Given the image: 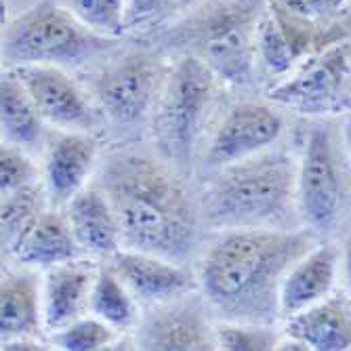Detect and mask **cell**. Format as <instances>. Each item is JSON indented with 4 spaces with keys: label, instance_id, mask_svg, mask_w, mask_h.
<instances>
[{
    "label": "cell",
    "instance_id": "cell-1",
    "mask_svg": "<svg viewBox=\"0 0 351 351\" xmlns=\"http://www.w3.org/2000/svg\"><path fill=\"white\" fill-rule=\"evenodd\" d=\"M315 242L307 228L223 230L200 261V293L223 320L274 324L286 274Z\"/></svg>",
    "mask_w": 351,
    "mask_h": 351
},
{
    "label": "cell",
    "instance_id": "cell-2",
    "mask_svg": "<svg viewBox=\"0 0 351 351\" xmlns=\"http://www.w3.org/2000/svg\"><path fill=\"white\" fill-rule=\"evenodd\" d=\"M177 171L162 156L143 152H116L106 160L97 185L118 215L124 248L179 263L191 257L202 215Z\"/></svg>",
    "mask_w": 351,
    "mask_h": 351
},
{
    "label": "cell",
    "instance_id": "cell-3",
    "mask_svg": "<svg viewBox=\"0 0 351 351\" xmlns=\"http://www.w3.org/2000/svg\"><path fill=\"white\" fill-rule=\"evenodd\" d=\"M269 0H202L137 38L169 57L191 55L230 86L257 80V36Z\"/></svg>",
    "mask_w": 351,
    "mask_h": 351
},
{
    "label": "cell",
    "instance_id": "cell-4",
    "mask_svg": "<svg viewBox=\"0 0 351 351\" xmlns=\"http://www.w3.org/2000/svg\"><path fill=\"white\" fill-rule=\"evenodd\" d=\"M299 162L284 149H265L219 169L200 200L213 230L289 228L297 210Z\"/></svg>",
    "mask_w": 351,
    "mask_h": 351
},
{
    "label": "cell",
    "instance_id": "cell-5",
    "mask_svg": "<svg viewBox=\"0 0 351 351\" xmlns=\"http://www.w3.org/2000/svg\"><path fill=\"white\" fill-rule=\"evenodd\" d=\"M122 45L84 23L61 0H36L3 25L0 55L5 68L57 66L76 70L106 59Z\"/></svg>",
    "mask_w": 351,
    "mask_h": 351
},
{
    "label": "cell",
    "instance_id": "cell-6",
    "mask_svg": "<svg viewBox=\"0 0 351 351\" xmlns=\"http://www.w3.org/2000/svg\"><path fill=\"white\" fill-rule=\"evenodd\" d=\"M171 59L167 84L152 114V133L158 154L175 169H185L191 165L226 82L198 57Z\"/></svg>",
    "mask_w": 351,
    "mask_h": 351
},
{
    "label": "cell",
    "instance_id": "cell-7",
    "mask_svg": "<svg viewBox=\"0 0 351 351\" xmlns=\"http://www.w3.org/2000/svg\"><path fill=\"white\" fill-rule=\"evenodd\" d=\"M173 59L137 38L120 45L88 78V93L99 112L118 126H133L154 114Z\"/></svg>",
    "mask_w": 351,
    "mask_h": 351
},
{
    "label": "cell",
    "instance_id": "cell-8",
    "mask_svg": "<svg viewBox=\"0 0 351 351\" xmlns=\"http://www.w3.org/2000/svg\"><path fill=\"white\" fill-rule=\"evenodd\" d=\"M267 99L307 118L351 112V40H337L307 55L267 90Z\"/></svg>",
    "mask_w": 351,
    "mask_h": 351
},
{
    "label": "cell",
    "instance_id": "cell-9",
    "mask_svg": "<svg viewBox=\"0 0 351 351\" xmlns=\"http://www.w3.org/2000/svg\"><path fill=\"white\" fill-rule=\"evenodd\" d=\"M347 204V173L330 126L315 124L309 131L297 173V210L301 223L315 232L339 226Z\"/></svg>",
    "mask_w": 351,
    "mask_h": 351
},
{
    "label": "cell",
    "instance_id": "cell-10",
    "mask_svg": "<svg viewBox=\"0 0 351 351\" xmlns=\"http://www.w3.org/2000/svg\"><path fill=\"white\" fill-rule=\"evenodd\" d=\"M204 295L189 291L149 305L139 315L135 347L149 351H213L219 349L217 324Z\"/></svg>",
    "mask_w": 351,
    "mask_h": 351
},
{
    "label": "cell",
    "instance_id": "cell-11",
    "mask_svg": "<svg viewBox=\"0 0 351 351\" xmlns=\"http://www.w3.org/2000/svg\"><path fill=\"white\" fill-rule=\"evenodd\" d=\"M284 133V116L257 101H242L223 116L206 149V165L223 169L269 149Z\"/></svg>",
    "mask_w": 351,
    "mask_h": 351
},
{
    "label": "cell",
    "instance_id": "cell-12",
    "mask_svg": "<svg viewBox=\"0 0 351 351\" xmlns=\"http://www.w3.org/2000/svg\"><path fill=\"white\" fill-rule=\"evenodd\" d=\"M34 99L43 118L63 131H88L95 124V110L86 90L57 66H17L13 68Z\"/></svg>",
    "mask_w": 351,
    "mask_h": 351
},
{
    "label": "cell",
    "instance_id": "cell-13",
    "mask_svg": "<svg viewBox=\"0 0 351 351\" xmlns=\"http://www.w3.org/2000/svg\"><path fill=\"white\" fill-rule=\"evenodd\" d=\"M108 265L145 307L185 295L196 286L194 276L183 263L145 250L120 248L108 259Z\"/></svg>",
    "mask_w": 351,
    "mask_h": 351
},
{
    "label": "cell",
    "instance_id": "cell-14",
    "mask_svg": "<svg viewBox=\"0 0 351 351\" xmlns=\"http://www.w3.org/2000/svg\"><path fill=\"white\" fill-rule=\"evenodd\" d=\"M99 143L88 131H66L51 139L45 154V189L49 202L66 206L82 191L97 167Z\"/></svg>",
    "mask_w": 351,
    "mask_h": 351
},
{
    "label": "cell",
    "instance_id": "cell-15",
    "mask_svg": "<svg viewBox=\"0 0 351 351\" xmlns=\"http://www.w3.org/2000/svg\"><path fill=\"white\" fill-rule=\"evenodd\" d=\"M97 274L99 265L82 257L49 267L43 280L45 330L55 332L88 313Z\"/></svg>",
    "mask_w": 351,
    "mask_h": 351
},
{
    "label": "cell",
    "instance_id": "cell-16",
    "mask_svg": "<svg viewBox=\"0 0 351 351\" xmlns=\"http://www.w3.org/2000/svg\"><path fill=\"white\" fill-rule=\"evenodd\" d=\"M339 263L341 252L337 244L317 240L291 267L280 286V317L289 320L295 313L332 295Z\"/></svg>",
    "mask_w": 351,
    "mask_h": 351
},
{
    "label": "cell",
    "instance_id": "cell-17",
    "mask_svg": "<svg viewBox=\"0 0 351 351\" xmlns=\"http://www.w3.org/2000/svg\"><path fill=\"white\" fill-rule=\"evenodd\" d=\"M66 215L82 252L108 261L120 250L122 230L118 215L97 183L78 191L66 204Z\"/></svg>",
    "mask_w": 351,
    "mask_h": 351
},
{
    "label": "cell",
    "instance_id": "cell-18",
    "mask_svg": "<svg viewBox=\"0 0 351 351\" xmlns=\"http://www.w3.org/2000/svg\"><path fill=\"white\" fill-rule=\"evenodd\" d=\"M9 252L25 267L49 269L80 257L82 248L74 238L68 215L59 213L57 208H45L17 238Z\"/></svg>",
    "mask_w": 351,
    "mask_h": 351
},
{
    "label": "cell",
    "instance_id": "cell-19",
    "mask_svg": "<svg viewBox=\"0 0 351 351\" xmlns=\"http://www.w3.org/2000/svg\"><path fill=\"white\" fill-rule=\"evenodd\" d=\"M284 335L299 339L307 349L315 351L351 349V299L345 295H328L289 317Z\"/></svg>",
    "mask_w": 351,
    "mask_h": 351
},
{
    "label": "cell",
    "instance_id": "cell-20",
    "mask_svg": "<svg viewBox=\"0 0 351 351\" xmlns=\"http://www.w3.org/2000/svg\"><path fill=\"white\" fill-rule=\"evenodd\" d=\"M43 282L34 271H9L0 284V343L13 339H40Z\"/></svg>",
    "mask_w": 351,
    "mask_h": 351
},
{
    "label": "cell",
    "instance_id": "cell-21",
    "mask_svg": "<svg viewBox=\"0 0 351 351\" xmlns=\"http://www.w3.org/2000/svg\"><path fill=\"white\" fill-rule=\"evenodd\" d=\"M45 118L38 112L34 99L13 68L3 70L0 80V126L3 141L19 145L23 149L36 147L43 141Z\"/></svg>",
    "mask_w": 351,
    "mask_h": 351
},
{
    "label": "cell",
    "instance_id": "cell-22",
    "mask_svg": "<svg viewBox=\"0 0 351 351\" xmlns=\"http://www.w3.org/2000/svg\"><path fill=\"white\" fill-rule=\"evenodd\" d=\"M139 301L131 295L124 282L116 276V271L104 263L99 265L97 280H95L93 293H90V307L93 315L101 317L104 322L114 326L116 330L124 332L137 326L139 322Z\"/></svg>",
    "mask_w": 351,
    "mask_h": 351
},
{
    "label": "cell",
    "instance_id": "cell-23",
    "mask_svg": "<svg viewBox=\"0 0 351 351\" xmlns=\"http://www.w3.org/2000/svg\"><path fill=\"white\" fill-rule=\"evenodd\" d=\"M307 55L303 49L293 40V36L286 32L278 15L267 11L259 25V36H257V66L265 68L271 76H286L291 74L299 61H303Z\"/></svg>",
    "mask_w": 351,
    "mask_h": 351
},
{
    "label": "cell",
    "instance_id": "cell-24",
    "mask_svg": "<svg viewBox=\"0 0 351 351\" xmlns=\"http://www.w3.org/2000/svg\"><path fill=\"white\" fill-rule=\"evenodd\" d=\"M47 200H49L47 189L38 181L3 196V206H0V228H3V248L5 250H11L13 244L17 242V238L29 228V223L45 210Z\"/></svg>",
    "mask_w": 351,
    "mask_h": 351
},
{
    "label": "cell",
    "instance_id": "cell-25",
    "mask_svg": "<svg viewBox=\"0 0 351 351\" xmlns=\"http://www.w3.org/2000/svg\"><path fill=\"white\" fill-rule=\"evenodd\" d=\"M120 330L104 322L97 315H82L72 324L51 332V345L63 351H97L114 349Z\"/></svg>",
    "mask_w": 351,
    "mask_h": 351
},
{
    "label": "cell",
    "instance_id": "cell-26",
    "mask_svg": "<svg viewBox=\"0 0 351 351\" xmlns=\"http://www.w3.org/2000/svg\"><path fill=\"white\" fill-rule=\"evenodd\" d=\"M278 341L274 324L232 320L217 324V343L223 351H269L278 347Z\"/></svg>",
    "mask_w": 351,
    "mask_h": 351
},
{
    "label": "cell",
    "instance_id": "cell-27",
    "mask_svg": "<svg viewBox=\"0 0 351 351\" xmlns=\"http://www.w3.org/2000/svg\"><path fill=\"white\" fill-rule=\"evenodd\" d=\"M84 23L110 36H124L126 0H61Z\"/></svg>",
    "mask_w": 351,
    "mask_h": 351
},
{
    "label": "cell",
    "instance_id": "cell-28",
    "mask_svg": "<svg viewBox=\"0 0 351 351\" xmlns=\"http://www.w3.org/2000/svg\"><path fill=\"white\" fill-rule=\"evenodd\" d=\"M38 169L32 162L23 147L5 143L0 147V194H11V191L36 183Z\"/></svg>",
    "mask_w": 351,
    "mask_h": 351
},
{
    "label": "cell",
    "instance_id": "cell-29",
    "mask_svg": "<svg viewBox=\"0 0 351 351\" xmlns=\"http://www.w3.org/2000/svg\"><path fill=\"white\" fill-rule=\"evenodd\" d=\"M177 0H126L124 3V34L135 32V34H145V32L162 25Z\"/></svg>",
    "mask_w": 351,
    "mask_h": 351
},
{
    "label": "cell",
    "instance_id": "cell-30",
    "mask_svg": "<svg viewBox=\"0 0 351 351\" xmlns=\"http://www.w3.org/2000/svg\"><path fill=\"white\" fill-rule=\"evenodd\" d=\"M269 3L315 23L317 27L322 23L335 25L351 9V0H269Z\"/></svg>",
    "mask_w": 351,
    "mask_h": 351
},
{
    "label": "cell",
    "instance_id": "cell-31",
    "mask_svg": "<svg viewBox=\"0 0 351 351\" xmlns=\"http://www.w3.org/2000/svg\"><path fill=\"white\" fill-rule=\"evenodd\" d=\"M36 349L40 351V349H49V347L40 339H29V337L3 343V351H36Z\"/></svg>",
    "mask_w": 351,
    "mask_h": 351
},
{
    "label": "cell",
    "instance_id": "cell-32",
    "mask_svg": "<svg viewBox=\"0 0 351 351\" xmlns=\"http://www.w3.org/2000/svg\"><path fill=\"white\" fill-rule=\"evenodd\" d=\"M341 263H343V274H345V282L347 289L351 293V230L345 238V246H343V254H341Z\"/></svg>",
    "mask_w": 351,
    "mask_h": 351
},
{
    "label": "cell",
    "instance_id": "cell-33",
    "mask_svg": "<svg viewBox=\"0 0 351 351\" xmlns=\"http://www.w3.org/2000/svg\"><path fill=\"white\" fill-rule=\"evenodd\" d=\"M341 137H343V145H345L347 154L351 156V112H347V114H345V118H343Z\"/></svg>",
    "mask_w": 351,
    "mask_h": 351
},
{
    "label": "cell",
    "instance_id": "cell-34",
    "mask_svg": "<svg viewBox=\"0 0 351 351\" xmlns=\"http://www.w3.org/2000/svg\"><path fill=\"white\" fill-rule=\"evenodd\" d=\"M198 3H202V0H177L175 7H173V11H171V15H169V19H173L175 15L187 11L189 7H194V5H198ZM169 19H167V21H169Z\"/></svg>",
    "mask_w": 351,
    "mask_h": 351
}]
</instances>
